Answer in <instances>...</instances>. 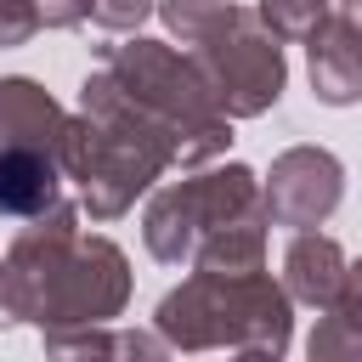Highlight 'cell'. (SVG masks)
<instances>
[{
    "instance_id": "5",
    "label": "cell",
    "mask_w": 362,
    "mask_h": 362,
    "mask_svg": "<svg viewBox=\"0 0 362 362\" xmlns=\"http://www.w3.org/2000/svg\"><path fill=\"white\" fill-rule=\"evenodd\" d=\"M255 209H266V192H260V175L249 164H198L187 181H170L147 198L141 243L158 266H192L198 243L215 226L255 215Z\"/></svg>"
},
{
    "instance_id": "12",
    "label": "cell",
    "mask_w": 362,
    "mask_h": 362,
    "mask_svg": "<svg viewBox=\"0 0 362 362\" xmlns=\"http://www.w3.org/2000/svg\"><path fill=\"white\" fill-rule=\"evenodd\" d=\"M305 351L311 362H362V260L345 266V288L322 305Z\"/></svg>"
},
{
    "instance_id": "20",
    "label": "cell",
    "mask_w": 362,
    "mask_h": 362,
    "mask_svg": "<svg viewBox=\"0 0 362 362\" xmlns=\"http://www.w3.org/2000/svg\"><path fill=\"white\" fill-rule=\"evenodd\" d=\"M339 11H345V17H351V23H356V28H362V0H345V6H339Z\"/></svg>"
},
{
    "instance_id": "6",
    "label": "cell",
    "mask_w": 362,
    "mask_h": 362,
    "mask_svg": "<svg viewBox=\"0 0 362 362\" xmlns=\"http://www.w3.org/2000/svg\"><path fill=\"white\" fill-rule=\"evenodd\" d=\"M192 62L204 68L226 119H260L266 107H277L283 85H288L283 40L260 23L255 6H238V0L192 40Z\"/></svg>"
},
{
    "instance_id": "14",
    "label": "cell",
    "mask_w": 362,
    "mask_h": 362,
    "mask_svg": "<svg viewBox=\"0 0 362 362\" xmlns=\"http://www.w3.org/2000/svg\"><path fill=\"white\" fill-rule=\"evenodd\" d=\"M255 11H260V23H266L283 45H305V40L334 17L328 0H260Z\"/></svg>"
},
{
    "instance_id": "19",
    "label": "cell",
    "mask_w": 362,
    "mask_h": 362,
    "mask_svg": "<svg viewBox=\"0 0 362 362\" xmlns=\"http://www.w3.org/2000/svg\"><path fill=\"white\" fill-rule=\"evenodd\" d=\"M40 17L45 28H79L90 23V0H40Z\"/></svg>"
},
{
    "instance_id": "10",
    "label": "cell",
    "mask_w": 362,
    "mask_h": 362,
    "mask_svg": "<svg viewBox=\"0 0 362 362\" xmlns=\"http://www.w3.org/2000/svg\"><path fill=\"white\" fill-rule=\"evenodd\" d=\"M68 113L57 107V96L28 79V74H0V141H23V147H45L57 153Z\"/></svg>"
},
{
    "instance_id": "18",
    "label": "cell",
    "mask_w": 362,
    "mask_h": 362,
    "mask_svg": "<svg viewBox=\"0 0 362 362\" xmlns=\"http://www.w3.org/2000/svg\"><path fill=\"white\" fill-rule=\"evenodd\" d=\"M11 322H28V300H23V283H17V266L0 260V334Z\"/></svg>"
},
{
    "instance_id": "4",
    "label": "cell",
    "mask_w": 362,
    "mask_h": 362,
    "mask_svg": "<svg viewBox=\"0 0 362 362\" xmlns=\"http://www.w3.org/2000/svg\"><path fill=\"white\" fill-rule=\"evenodd\" d=\"M102 68L119 79V90L170 136L175 164L198 170L209 158H221L232 147V119L215 102L204 68L192 57H181L164 40H124V45H102Z\"/></svg>"
},
{
    "instance_id": "16",
    "label": "cell",
    "mask_w": 362,
    "mask_h": 362,
    "mask_svg": "<svg viewBox=\"0 0 362 362\" xmlns=\"http://www.w3.org/2000/svg\"><path fill=\"white\" fill-rule=\"evenodd\" d=\"M153 11H158V0H90V23L107 34H136Z\"/></svg>"
},
{
    "instance_id": "8",
    "label": "cell",
    "mask_w": 362,
    "mask_h": 362,
    "mask_svg": "<svg viewBox=\"0 0 362 362\" xmlns=\"http://www.w3.org/2000/svg\"><path fill=\"white\" fill-rule=\"evenodd\" d=\"M305 51H311V90H317V102H328V107L362 102V28L345 11H334L305 40Z\"/></svg>"
},
{
    "instance_id": "7",
    "label": "cell",
    "mask_w": 362,
    "mask_h": 362,
    "mask_svg": "<svg viewBox=\"0 0 362 362\" xmlns=\"http://www.w3.org/2000/svg\"><path fill=\"white\" fill-rule=\"evenodd\" d=\"M260 192H266L272 226L305 232V226H322L339 209V198H345V164L328 147H288V153L272 158Z\"/></svg>"
},
{
    "instance_id": "9",
    "label": "cell",
    "mask_w": 362,
    "mask_h": 362,
    "mask_svg": "<svg viewBox=\"0 0 362 362\" xmlns=\"http://www.w3.org/2000/svg\"><path fill=\"white\" fill-rule=\"evenodd\" d=\"M62 204V164L45 147L0 141V221H34Z\"/></svg>"
},
{
    "instance_id": "17",
    "label": "cell",
    "mask_w": 362,
    "mask_h": 362,
    "mask_svg": "<svg viewBox=\"0 0 362 362\" xmlns=\"http://www.w3.org/2000/svg\"><path fill=\"white\" fill-rule=\"evenodd\" d=\"M40 28H45V17H40V0H0V51H11V45H28Z\"/></svg>"
},
{
    "instance_id": "1",
    "label": "cell",
    "mask_w": 362,
    "mask_h": 362,
    "mask_svg": "<svg viewBox=\"0 0 362 362\" xmlns=\"http://www.w3.org/2000/svg\"><path fill=\"white\" fill-rule=\"evenodd\" d=\"M6 260L17 266L28 322L40 334H68V328H102L124 317L130 305V260L113 238L79 232V209L62 198L45 215L23 221Z\"/></svg>"
},
{
    "instance_id": "11",
    "label": "cell",
    "mask_w": 362,
    "mask_h": 362,
    "mask_svg": "<svg viewBox=\"0 0 362 362\" xmlns=\"http://www.w3.org/2000/svg\"><path fill=\"white\" fill-rule=\"evenodd\" d=\"M283 288H288L300 305H317V311H322V305L345 288V249H339L328 232H317V226L294 232L288 249H283Z\"/></svg>"
},
{
    "instance_id": "3",
    "label": "cell",
    "mask_w": 362,
    "mask_h": 362,
    "mask_svg": "<svg viewBox=\"0 0 362 362\" xmlns=\"http://www.w3.org/2000/svg\"><path fill=\"white\" fill-rule=\"evenodd\" d=\"M153 328L170 351H238V356H283L294 345V294L260 272H204L181 277Z\"/></svg>"
},
{
    "instance_id": "2",
    "label": "cell",
    "mask_w": 362,
    "mask_h": 362,
    "mask_svg": "<svg viewBox=\"0 0 362 362\" xmlns=\"http://www.w3.org/2000/svg\"><path fill=\"white\" fill-rule=\"evenodd\" d=\"M57 164L68 181H79V204L90 209V221H119L175 164V147L119 90V79L96 68L79 85V113H68L62 124Z\"/></svg>"
},
{
    "instance_id": "15",
    "label": "cell",
    "mask_w": 362,
    "mask_h": 362,
    "mask_svg": "<svg viewBox=\"0 0 362 362\" xmlns=\"http://www.w3.org/2000/svg\"><path fill=\"white\" fill-rule=\"evenodd\" d=\"M226 6H232V0H158V17H164V28H170L181 45H192Z\"/></svg>"
},
{
    "instance_id": "13",
    "label": "cell",
    "mask_w": 362,
    "mask_h": 362,
    "mask_svg": "<svg viewBox=\"0 0 362 362\" xmlns=\"http://www.w3.org/2000/svg\"><path fill=\"white\" fill-rule=\"evenodd\" d=\"M266 226H272L266 209L215 226V232L198 243L192 266H204V272H260V266H266Z\"/></svg>"
}]
</instances>
